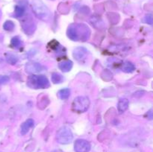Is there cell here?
<instances>
[{
    "instance_id": "1",
    "label": "cell",
    "mask_w": 153,
    "mask_h": 152,
    "mask_svg": "<svg viewBox=\"0 0 153 152\" xmlns=\"http://www.w3.org/2000/svg\"><path fill=\"white\" fill-rule=\"evenodd\" d=\"M90 31L89 28L85 25H76L72 24L68 27L67 31V37L73 41L82 40L85 41L89 38Z\"/></svg>"
},
{
    "instance_id": "2",
    "label": "cell",
    "mask_w": 153,
    "mask_h": 152,
    "mask_svg": "<svg viewBox=\"0 0 153 152\" xmlns=\"http://www.w3.org/2000/svg\"><path fill=\"white\" fill-rule=\"evenodd\" d=\"M31 7L35 16L41 20L48 22L51 19L50 10L41 0H32Z\"/></svg>"
},
{
    "instance_id": "3",
    "label": "cell",
    "mask_w": 153,
    "mask_h": 152,
    "mask_svg": "<svg viewBox=\"0 0 153 152\" xmlns=\"http://www.w3.org/2000/svg\"><path fill=\"white\" fill-rule=\"evenodd\" d=\"M27 85L32 89H46L50 86L49 80L46 76L34 75L28 77Z\"/></svg>"
},
{
    "instance_id": "4",
    "label": "cell",
    "mask_w": 153,
    "mask_h": 152,
    "mask_svg": "<svg viewBox=\"0 0 153 152\" xmlns=\"http://www.w3.org/2000/svg\"><path fill=\"white\" fill-rule=\"evenodd\" d=\"M90 100L86 96L76 97L72 104V109L77 113H84L88 110L90 107Z\"/></svg>"
},
{
    "instance_id": "5",
    "label": "cell",
    "mask_w": 153,
    "mask_h": 152,
    "mask_svg": "<svg viewBox=\"0 0 153 152\" xmlns=\"http://www.w3.org/2000/svg\"><path fill=\"white\" fill-rule=\"evenodd\" d=\"M56 139L60 144H69L73 139V134L72 131L67 127H62L57 132Z\"/></svg>"
},
{
    "instance_id": "6",
    "label": "cell",
    "mask_w": 153,
    "mask_h": 152,
    "mask_svg": "<svg viewBox=\"0 0 153 152\" xmlns=\"http://www.w3.org/2000/svg\"><path fill=\"white\" fill-rule=\"evenodd\" d=\"M91 148V143L82 139H77L74 143V150L76 152H89Z\"/></svg>"
},
{
    "instance_id": "7",
    "label": "cell",
    "mask_w": 153,
    "mask_h": 152,
    "mask_svg": "<svg viewBox=\"0 0 153 152\" xmlns=\"http://www.w3.org/2000/svg\"><path fill=\"white\" fill-rule=\"evenodd\" d=\"M25 69L26 72L30 73V74H35V73H39L40 72L43 71L44 67L41 64L36 62H29L26 63L25 66Z\"/></svg>"
},
{
    "instance_id": "8",
    "label": "cell",
    "mask_w": 153,
    "mask_h": 152,
    "mask_svg": "<svg viewBox=\"0 0 153 152\" xmlns=\"http://www.w3.org/2000/svg\"><path fill=\"white\" fill-rule=\"evenodd\" d=\"M88 52V50L85 48L82 47V46H79V47L76 48L73 50V55L76 61H82V60H84L86 58Z\"/></svg>"
},
{
    "instance_id": "9",
    "label": "cell",
    "mask_w": 153,
    "mask_h": 152,
    "mask_svg": "<svg viewBox=\"0 0 153 152\" xmlns=\"http://www.w3.org/2000/svg\"><path fill=\"white\" fill-rule=\"evenodd\" d=\"M22 29L27 34H31L35 30V25L32 21H24L22 22Z\"/></svg>"
},
{
    "instance_id": "10",
    "label": "cell",
    "mask_w": 153,
    "mask_h": 152,
    "mask_svg": "<svg viewBox=\"0 0 153 152\" xmlns=\"http://www.w3.org/2000/svg\"><path fill=\"white\" fill-rule=\"evenodd\" d=\"M34 122L32 119H28L21 125V134L25 135L28 132L30 129L34 126Z\"/></svg>"
},
{
    "instance_id": "11",
    "label": "cell",
    "mask_w": 153,
    "mask_h": 152,
    "mask_svg": "<svg viewBox=\"0 0 153 152\" xmlns=\"http://www.w3.org/2000/svg\"><path fill=\"white\" fill-rule=\"evenodd\" d=\"M129 101L127 98H121L117 104V110L120 113H124L128 109Z\"/></svg>"
},
{
    "instance_id": "12",
    "label": "cell",
    "mask_w": 153,
    "mask_h": 152,
    "mask_svg": "<svg viewBox=\"0 0 153 152\" xmlns=\"http://www.w3.org/2000/svg\"><path fill=\"white\" fill-rule=\"evenodd\" d=\"M73 62L70 60H67V61H64L61 62L58 65L60 69L64 72H67L71 70L72 67H73Z\"/></svg>"
},
{
    "instance_id": "13",
    "label": "cell",
    "mask_w": 153,
    "mask_h": 152,
    "mask_svg": "<svg viewBox=\"0 0 153 152\" xmlns=\"http://www.w3.org/2000/svg\"><path fill=\"white\" fill-rule=\"evenodd\" d=\"M91 22L93 25V26L97 28V29H100V28H104L103 21L102 20L101 18L97 17V16H93L91 18Z\"/></svg>"
},
{
    "instance_id": "14",
    "label": "cell",
    "mask_w": 153,
    "mask_h": 152,
    "mask_svg": "<svg viewBox=\"0 0 153 152\" xmlns=\"http://www.w3.org/2000/svg\"><path fill=\"white\" fill-rule=\"evenodd\" d=\"M122 70L124 72L131 73L135 70V66L134 64L129 61H126L122 65Z\"/></svg>"
},
{
    "instance_id": "15",
    "label": "cell",
    "mask_w": 153,
    "mask_h": 152,
    "mask_svg": "<svg viewBox=\"0 0 153 152\" xmlns=\"http://www.w3.org/2000/svg\"><path fill=\"white\" fill-rule=\"evenodd\" d=\"M25 5L22 4H17L15 7V11H14V16L15 17H22L23 14L25 13Z\"/></svg>"
},
{
    "instance_id": "16",
    "label": "cell",
    "mask_w": 153,
    "mask_h": 152,
    "mask_svg": "<svg viewBox=\"0 0 153 152\" xmlns=\"http://www.w3.org/2000/svg\"><path fill=\"white\" fill-rule=\"evenodd\" d=\"M70 90L68 88H65V89H60L59 91L57 93V95H58V98L61 100H65L67 99V98L70 97Z\"/></svg>"
},
{
    "instance_id": "17",
    "label": "cell",
    "mask_w": 153,
    "mask_h": 152,
    "mask_svg": "<svg viewBox=\"0 0 153 152\" xmlns=\"http://www.w3.org/2000/svg\"><path fill=\"white\" fill-rule=\"evenodd\" d=\"M52 82L53 83H60L64 80V77L58 72H53L52 74Z\"/></svg>"
},
{
    "instance_id": "18",
    "label": "cell",
    "mask_w": 153,
    "mask_h": 152,
    "mask_svg": "<svg viewBox=\"0 0 153 152\" xmlns=\"http://www.w3.org/2000/svg\"><path fill=\"white\" fill-rule=\"evenodd\" d=\"M14 27H15V25L12 21H6V22L4 23V25H3V28H4L5 31H13Z\"/></svg>"
},
{
    "instance_id": "19",
    "label": "cell",
    "mask_w": 153,
    "mask_h": 152,
    "mask_svg": "<svg viewBox=\"0 0 153 152\" xmlns=\"http://www.w3.org/2000/svg\"><path fill=\"white\" fill-rule=\"evenodd\" d=\"M6 60H7V62L8 63L13 65V64H15L16 62H17L18 58H16L15 55H11V54H9V55H7V56L6 57Z\"/></svg>"
},
{
    "instance_id": "20",
    "label": "cell",
    "mask_w": 153,
    "mask_h": 152,
    "mask_svg": "<svg viewBox=\"0 0 153 152\" xmlns=\"http://www.w3.org/2000/svg\"><path fill=\"white\" fill-rule=\"evenodd\" d=\"M11 45L13 47H19L21 45V40L18 37H13L11 40Z\"/></svg>"
},
{
    "instance_id": "21",
    "label": "cell",
    "mask_w": 153,
    "mask_h": 152,
    "mask_svg": "<svg viewBox=\"0 0 153 152\" xmlns=\"http://www.w3.org/2000/svg\"><path fill=\"white\" fill-rule=\"evenodd\" d=\"M10 80V77L7 75H0V85L7 83Z\"/></svg>"
},
{
    "instance_id": "22",
    "label": "cell",
    "mask_w": 153,
    "mask_h": 152,
    "mask_svg": "<svg viewBox=\"0 0 153 152\" xmlns=\"http://www.w3.org/2000/svg\"><path fill=\"white\" fill-rule=\"evenodd\" d=\"M145 21L146 22V23H149V24H152V15H147V16H146V17H145Z\"/></svg>"
},
{
    "instance_id": "23",
    "label": "cell",
    "mask_w": 153,
    "mask_h": 152,
    "mask_svg": "<svg viewBox=\"0 0 153 152\" xmlns=\"http://www.w3.org/2000/svg\"><path fill=\"white\" fill-rule=\"evenodd\" d=\"M52 152H63L61 150H55V151H52Z\"/></svg>"
}]
</instances>
